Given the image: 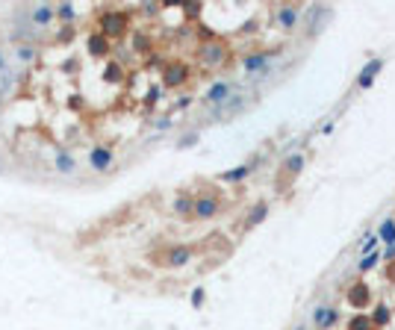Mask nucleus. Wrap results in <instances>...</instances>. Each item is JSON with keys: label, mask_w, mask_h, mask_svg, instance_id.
I'll return each mask as SVG.
<instances>
[{"label": "nucleus", "mask_w": 395, "mask_h": 330, "mask_svg": "<svg viewBox=\"0 0 395 330\" xmlns=\"http://www.w3.org/2000/svg\"><path fill=\"white\" fill-rule=\"evenodd\" d=\"M153 127H156V130H168V127H171V118H156Z\"/></svg>", "instance_id": "obj_37"}, {"label": "nucleus", "mask_w": 395, "mask_h": 330, "mask_svg": "<svg viewBox=\"0 0 395 330\" xmlns=\"http://www.w3.org/2000/svg\"><path fill=\"white\" fill-rule=\"evenodd\" d=\"M180 9H183V15H186V18H198L204 6H201V3H183Z\"/></svg>", "instance_id": "obj_32"}, {"label": "nucleus", "mask_w": 395, "mask_h": 330, "mask_svg": "<svg viewBox=\"0 0 395 330\" xmlns=\"http://www.w3.org/2000/svg\"><path fill=\"white\" fill-rule=\"evenodd\" d=\"M53 6H47V3H35L32 9H30V21L35 24V27H47L50 21H53Z\"/></svg>", "instance_id": "obj_18"}, {"label": "nucleus", "mask_w": 395, "mask_h": 330, "mask_svg": "<svg viewBox=\"0 0 395 330\" xmlns=\"http://www.w3.org/2000/svg\"><path fill=\"white\" fill-rule=\"evenodd\" d=\"M189 80V65L186 62H165L162 65V86L165 89H180Z\"/></svg>", "instance_id": "obj_8"}, {"label": "nucleus", "mask_w": 395, "mask_h": 330, "mask_svg": "<svg viewBox=\"0 0 395 330\" xmlns=\"http://www.w3.org/2000/svg\"><path fill=\"white\" fill-rule=\"evenodd\" d=\"M348 330H375V328H372V322H369L366 313H354L348 319Z\"/></svg>", "instance_id": "obj_24"}, {"label": "nucleus", "mask_w": 395, "mask_h": 330, "mask_svg": "<svg viewBox=\"0 0 395 330\" xmlns=\"http://www.w3.org/2000/svg\"><path fill=\"white\" fill-rule=\"evenodd\" d=\"M242 109H245V94L236 89V91H233V94H230L221 106H213V109H210V118H213V121H224V118L239 115Z\"/></svg>", "instance_id": "obj_5"}, {"label": "nucleus", "mask_w": 395, "mask_h": 330, "mask_svg": "<svg viewBox=\"0 0 395 330\" xmlns=\"http://www.w3.org/2000/svg\"><path fill=\"white\" fill-rule=\"evenodd\" d=\"M283 47H272V50H260V53H245L242 56V71L248 77H260L266 68H272V59H280Z\"/></svg>", "instance_id": "obj_1"}, {"label": "nucleus", "mask_w": 395, "mask_h": 330, "mask_svg": "<svg viewBox=\"0 0 395 330\" xmlns=\"http://www.w3.org/2000/svg\"><path fill=\"white\" fill-rule=\"evenodd\" d=\"M127 27H130V15L127 12H103L100 15V35H106V38H121L124 32H127Z\"/></svg>", "instance_id": "obj_2"}, {"label": "nucleus", "mask_w": 395, "mask_h": 330, "mask_svg": "<svg viewBox=\"0 0 395 330\" xmlns=\"http://www.w3.org/2000/svg\"><path fill=\"white\" fill-rule=\"evenodd\" d=\"M192 257H195V248H192V245H171V248H165V254H162V263H159V266L183 269V266H189V263H192Z\"/></svg>", "instance_id": "obj_7"}, {"label": "nucleus", "mask_w": 395, "mask_h": 330, "mask_svg": "<svg viewBox=\"0 0 395 330\" xmlns=\"http://www.w3.org/2000/svg\"><path fill=\"white\" fill-rule=\"evenodd\" d=\"M198 139H201V133H198V130H192V133H186V136L177 142V148H180V150H186V148H195V145H198Z\"/></svg>", "instance_id": "obj_31"}, {"label": "nucleus", "mask_w": 395, "mask_h": 330, "mask_svg": "<svg viewBox=\"0 0 395 330\" xmlns=\"http://www.w3.org/2000/svg\"><path fill=\"white\" fill-rule=\"evenodd\" d=\"M375 236H378V242H384V248L395 245V215H387V218L378 224Z\"/></svg>", "instance_id": "obj_17"}, {"label": "nucleus", "mask_w": 395, "mask_h": 330, "mask_svg": "<svg viewBox=\"0 0 395 330\" xmlns=\"http://www.w3.org/2000/svg\"><path fill=\"white\" fill-rule=\"evenodd\" d=\"M345 301H348V307L351 310H366L369 304H372V286L366 283V280H354L351 286H348V292H345Z\"/></svg>", "instance_id": "obj_6"}, {"label": "nucleus", "mask_w": 395, "mask_h": 330, "mask_svg": "<svg viewBox=\"0 0 395 330\" xmlns=\"http://www.w3.org/2000/svg\"><path fill=\"white\" fill-rule=\"evenodd\" d=\"M218 212H221V201H218L215 195H198V198H195L192 218H198V221H210V218H215Z\"/></svg>", "instance_id": "obj_9"}, {"label": "nucleus", "mask_w": 395, "mask_h": 330, "mask_svg": "<svg viewBox=\"0 0 395 330\" xmlns=\"http://www.w3.org/2000/svg\"><path fill=\"white\" fill-rule=\"evenodd\" d=\"M133 50H136V53H151V38H148L145 32H136V35H133Z\"/></svg>", "instance_id": "obj_27"}, {"label": "nucleus", "mask_w": 395, "mask_h": 330, "mask_svg": "<svg viewBox=\"0 0 395 330\" xmlns=\"http://www.w3.org/2000/svg\"><path fill=\"white\" fill-rule=\"evenodd\" d=\"M269 212H272V207H269L266 201H260V204H254V207L248 210V218L242 221V227H245V230H254L257 224H263V221L269 218Z\"/></svg>", "instance_id": "obj_15"}, {"label": "nucleus", "mask_w": 395, "mask_h": 330, "mask_svg": "<svg viewBox=\"0 0 395 330\" xmlns=\"http://www.w3.org/2000/svg\"><path fill=\"white\" fill-rule=\"evenodd\" d=\"M378 236L375 233H366L363 239H360V257H366V254H372V251H378Z\"/></svg>", "instance_id": "obj_26"}, {"label": "nucleus", "mask_w": 395, "mask_h": 330, "mask_svg": "<svg viewBox=\"0 0 395 330\" xmlns=\"http://www.w3.org/2000/svg\"><path fill=\"white\" fill-rule=\"evenodd\" d=\"M15 59H18V62H24V65H27V62H32V59H35V47H32L30 41H27V44H18V47H15Z\"/></svg>", "instance_id": "obj_25"}, {"label": "nucleus", "mask_w": 395, "mask_h": 330, "mask_svg": "<svg viewBox=\"0 0 395 330\" xmlns=\"http://www.w3.org/2000/svg\"><path fill=\"white\" fill-rule=\"evenodd\" d=\"M189 301H192V307H195V310H201V307H204V301H207V289H204V286H195V289H192V295H189Z\"/></svg>", "instance_id": "obj_28"}, {"label": "nucleus", "mask_w": 395, "mask_h": 330, "mask_svg": "<svg viewBox=\"0 0 395 330\" xmlns=\"http://www.w3.org/2000/svg\"><path fill=\"white\" fill-rule=\"evenodd\" d=\"M189 103H192V97H189V94H183V97H180V100H177V109H186V106H189Z\"/></svg>", "instance_id": "obj_38"}, {"label": "nucleus", "mask_w": 395, "mask_h": 330, "mask_svg": "<svg viewBox=\"0 0 395 330\" xmlns=\"http://www.w3.org/2000/svg\"><path fill=\"white\" fill-rule=\"evenodd\" d=\"M68 38H74V27H71V24H68V27L59 32V41H68Z\"/></svg>", "instance_id": "obj_36"}, {"label": "nucleus", "mask_w": 395, "mask_h": 330, "mask_svg": "<svg viewBox=\"0 0 395 330\" xmlns=\"http://www.w3.org/2000/svg\"><path fill=\"white\" fill-rule=\"evenodd\" d=\"M159 94H162V86H151V89H148V94H145V103H148V106H153V103L159 100Z\"/></svg>", "instance_id": "obj_33"}, {"label": "nucleus", "mask_w": 395, "mask_h": 330, "mask_svg": "<svg viewBox=\"0 0 395 330\" xmlns=\"http://www.w3.org/2000/svg\"><path fill=\"white\" fill-rule=\"evenodd\" d=\"M53 168H56L59 174H74V171H77L74 153H71L68 148H56V150H53Z\"/></svg>", "instance_id": "obj_14"}, {"label": "nucleus", "mask_w": 395, "mask_h": 330, "mask_svg": "<svg viewBox=\"0 0 395 330\" xmlns=\"http://www.w3.org/2000/svg\"><path fill=\"white\" fill-rule=\"evenodd\" d=\"M239 32H242V35H254V32H257V21H254V18H251V21H245V24L239 27Z\"/></svg>", "instance_id": "obj_34"}, {"label": "nucleus", "mask_w": 395, "mask_h": 330, "mask_svg": "<svg viewBox=\"0 0 395 330\" xmlns=\"http://www.w3.org/2000/svg\"><path fill=\"white\" fill-rule=\"evenodd\" d=\"M390 319H393V313H390V307H387V304H378V307L372 310V316H369L372 328H387V325H390Z\"/></svg>", "instance_id": "obj_21"}, {"label": "nucleus", "mask_w": 395, "mask_h": 330, "mask_svg": "<svg viewBox=\"0 0 395 330\" xmlns=\"http://www.w3.org/2000/svg\"><path fill=\"white\" fill-rule=\"evenodd\" d=\"M274 18H277L280 30H295V27H298V21H301V6L286 3V6H280V9L274 12Z\"/></svg>", "instance_id": "obj_13"}, {"label": "nucleus", "mask_w": 395, "mask_h": 330, "mask_svg": "<svg viewBox=\"0 0 395 330\" xmlns=\"http://www.w3.org/2000/svg\"><path fill=\"white\" fill-rule=\"evenodd\" d=\"M198 56H201V62H204L207 68H221V65H224V59H227V44H224V41H218V38L204 41V44L198 47Z\"/></svg>", "instance_id": "obj_3"}, {"label": "nucleus", "mask_w": 395, "mask_h": 330, "mask_svg": "<svg viewBox=\"0 0 395 330\" xmlns=\"http://www.w3.org/2000/svg\"><path fill=\"white\" fill-rule=\"evenodd\" d=\"M381 260H387V263H395V245H390V248H384V251H381Z\"/></svg>", "instance_id": "obj_35"}, {"label": "nucleus", "mask_w": 395, "mask_h": 330, "mask_svg": "<svg viewBox=\"0 0 395 330\" xmlns=\"http://www.w3.org/2000/svg\"><path fill=\"white\" fill-rule=\"evenodd\" d=\"M53 12H56V15H59L65 24H71V21H74V6H71V3H59Z\"/></svg>", "instance_id": "obj_30"}, {"label": "nucleus", "mask_w": 395, "mask_h": 330, "mask_svg": "<svg viewBox=\"0 0 395 330\" xmlns=\"http://www.w3.org/2000/svg\"><path fill=\"white\" fill-rule=\"evenodd\" d=\"M192 210H195V198H192L189 192H180V195L174 198V204H171V212H174L177 218H192Z\"/></svg>", "instance_id": "obj_16"}, {"label": "nucleus", "mask_w": 395, "mask_h": 330, "mask_svg": "<svg viewBox=\"0 0 395 330\" xmlns=\"http://www.w3.org/2000/svg\"><path fill=\"white\" fill-rule=\"evenodd\" d=\"M124 80V65L121 62H106L103 68V83H121Z\"/></svg>", "instance_id": "obj_22"}, {"label": "nucleus", "mask_w": 395, "mask_h": 330, "mask_svg": "<svg viewBox=\"0 0 395 330\" xmlns=\"http://www.w3.org/2000/svg\"><path fill=\"white\" fill-rule=\"evenodd\" d=\"M295 330H307V328H304V325H298V328H295Z\"/></svg>", "instance_id": "obj_40"}, {"label": "nucleus", "mask_w": 395, "mask_h": 330, "mask_svg": "<svg viewBox=\"0 0 395 330\" xmlns=\"http://www.w3.org/2000/svg\"><path fill=\"white\" fill-rule=\"evenodd\" d=\"M378 263H381V251H372V254L360 257V263H357V271H360V274H366V271H372Z\"/></svg>", "instance_id": "obj_23"}, {"label": "nucleus", "mask_w": 395, "mask_h": 330, "mask_svg": "<svg viewBox=\"0 0 395 330\" xmlns=\"http://www.w3.org/2000/svg\"><path fill=\"white\" fill-rule=\"evenodd\" d=\"M325 322H328V307L322 304V307L313 310V325H316V330H325Z\"/></svg>", "instance_id": "obj_29"}, {"label": "nucleus", "mask_w": 395, "mask_h": 330, "mask_svg": "<svg viewBox=\"0 0 395 330\" xmlns=\"http://www.w3.org/2000/svg\"><path fill=\"white\" fill-rule=\"evenodd\" d=\"M236 89H239V86H236V83H230V80H215V83L204 91V97H201V100H204V106H207V109H213V106H221V103H224V100H227Z\"/></svg>", "instance_id": "obj_4"}, {"label": "nucleus", "mask_w": 395, "mask_h": 330, "mask_svg": "<svg viewBox=\"0 0 395 330\" xmlns=\"http://www.w3.org/2000/svg\"><path fill=\"white\" fill-rule=\"evenodd\" d=\"M304 162H307L304 153H301V150H292V153L283 159V174H286V177H298V174L304 171Z\"/></svg>", "instance_id": "obj_19"}, {"label": "nucleus", "mask_w": 395, "mask_h": 330, "mask_svg": "<svg viewBox=\"0 0 395 330\" xmlns=\"http://www.w3.org/2000/svg\"><path fill=\"white\" fill-rule=\"evenodd\" d=\"M86 47H89V53H91V56H97V59H100V56H106V53H109V38H106V35H100V32H91V35H89V41H86Z\"/></svg>", "instance_id": "obj_20"}, {"label": "nucleus", "mask_w": 395, "mask_h": 330, "mask_svg": "<svg viewBox=\"0 0 395 330\" xmlns=\"http://www.w3.org/2000/svg\"><path fill=\"white\" fill-rule=\"evenodd\" d=\"M0 74H9V65H6V56L0 53Z\"/></svg>", "instance_id": "obj_39"}, {"label": "nucleus", "mask_w": 395, "mask_h": 330, "mask_svg": "<svg viewBox=\"0 0 395 330\" xmlns=\"http://www.w3.org/2000/svg\"><path fill=\"white\" fill-rule=\"evenodd\" d=\"M381 71H384V59H381V56L369 59V62L360 68V74H357V89H372V83L378 80Z\"/></svg>", "instance_id": "obj_11"}, {"label": "nucleus", "mask_w": 395, "mask_h": 330, "mask_svg": "<svg viewBox=\"0 0 395 330\" xmlns=\"http://www.w3.org/2000/svg\"><path fill=\"white\" fill-rule=\"evenodd\" d=\"M89 162H91L94 171H109L112 162H115V153H112V148H106V145H94V148L89 150Z\"/></svg>", "instance_id": "obj_12"}, {"label": "nucleus", "mask_w": 395, "mask_h": 330, "mask_svg": "<svg viewBox=\"0 0 395 330\" xmlns=\"http://www.w3.org/2000/svg\"><path fill=\"white\" fill-rule=\"evenodd\" d=\"M263 159H266V156H263V153H257L254 159H248V162H242V165H236V168H230V171H221V174H218V180H221V183H242L245 177H251V174L257 171V165H260Z\"/></svg>", "instance_id": "obj_10"}]
</instances>
